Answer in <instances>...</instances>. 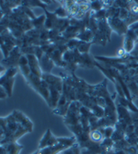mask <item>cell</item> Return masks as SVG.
<instances>
[{"label":"cell","mask_w":138,"mask_h":154,"mask_svg":"<svg viewBox=\"0 0 138 154\" xmlns=\"http://www.w3.org/2000/svg\"><path fill=\"white\" fill-rule=\"evenodd\" d=\"M135 146H136V148L138 149V138H137V143H136V145H135ZM137 154H138V153H137Z\"/></svg>","instance_id":"16"},{"label":"cell","mask_w":138,"mask_h":154,"mask_svg":"<svg viewBox=\"0 0 138 154\" xmlns=\"http://www.w3.org/2000/svg\"><path fill=\"white\" fill-rule=\"evenodd\" d=\"M89 137L91 139V141H93L95 143H99V144H100L105 138L100 128L91 130L89 133Z\"/></svg>","instance_id":"9"},{"label":"cell","mask_w":138,"mask_h":154,"mask_svg":"<svg viewBox=\"0 0 138 154\" xmlns=\"http://www.w3.org/2000/svg\"><path fill=\"white\" fill-rule=\"evenodd\" d=\"M59 154H61V153H59Z\"/></svg>","instance_id":"18"},{"label":"cell","mask_w":138,"mask_h":154,"mask_svg":"<svg viewBox=\"0 0 138 154\" xmlns=\"http://www.w3.org/2000/svg\"><path fill=\"white\" fill-rule=\"evenodd\" d=\"M102 7H103V1H92L90 3V8L91 9L94 11H100L102 9Z\"/></svg>","instance_id":"11"},{"label":"cell","mask_w":138,"mask_h":154,"mask_svg":"<svg viewBox=\"0 0 138 154\" xmlns=\"http://www.w3.org/2000/svg\"><path fill=\"white\" fill-rule=\"evenodd\" d=\"M53 65H54V63L51 59V57H49L48 54H44V57H41V59H40V66L41 70L44 71V73H50Z\"/></svg>","instance_id":"7"},{"label":"cell","mask_w":138,"mask_h":154,"mask_svg":"<svg viewBox=\"0 0 138 154\" xmlns=\"http://www.w3.org/2000/svg\"><path fill=\"white\" fill-rule=\"evenodd\" d=\"M138 42V37L135 34V32L129 29L126 34L124 35V41H123V49L127 54H130L133 52V50L135 48Z\"/></svg>","instance_id":"4"},{"label":"cell","mask_w":138,"mask_h":154,"mask_svg":"<svg viewBox=\"0 0 138 154\" xmlns=\"http://www.w3.org/2000/svg\"><path fill=\"white\" fill-rule=\"evenodd\" d=\"M132 119H133V125H134V133L138 137V113H132Z\"/></svg>","instance_id":"12"},{"label":"cell","mask_w":138,"mask_h":154,"mask_svg":"<svg viewBox=\"0 0 138 154\" xmlns=\"http://www.w3.org/2000/svg\"><path fill=\"white\" fill-rule=\"evenodd\" d=\"M27 133H30L29 130L17 121L12 113L6 117H1V145L17 142L20 137Z\"/></svg>","instance_id":"1"},{"label":"cell","mask_w":138,"mask_h":154,"mask_svg":"<svg viewBox=\"0 0 138 154\" xmlns=\"http://www.w3.org/2000/svg\"><path fill=\"white\" fill-rule=\"evenodd\" d=\"M124 151H125L126 154H137L138 153V149L136 148V146L130 145L125 149H124Z\"/></svg>","instance_id":"13"},{"label":"cell","mask_w":138,"mask_h":154,"mask_svg":"<svg viewBox=\"0 0 138 154\" xmlns=\"http://www.w3.org/2000/svg\"><path fill=\"white\" fill-rule=\"evenodd\" d=\"M119 12V11H118ZM108 24L110 27L112 31H114L115 32H117L119 35H125L126 32L129 30V27L126 25V23L124 22L123 20H122L119 17L118 14L114 17H110L107 19Z\"/></svg>","instance_id":"3"},{"label":"cell","mask_w":138,"mask_h":154,"mask_svg":"<svg viewBox=\"0 0 138 154\" xmlns=\"http://www.w3.org/2000/svg\"><path fill=\"white\" fill-rule=\"evenodd\" d=\"M80 153H81V148L77 142L75 145H73L71 148L61 152V154H80Z\"/></svg>","instance_id":"10"},{"label":"cell","mask_w":138,"mask_h":154,"mask_svg":"<svg viewBox=\"0 0 138 154\" xmlns=\"http://www.w3.org/2000/svg\"><path fill=\"white\" fill-rule=\"evenodd\" d=\"M18 72V67L8 68L5 74L1 75V87L5 89L8 97L12 95V88L15 81V76Z\"/></svg>","instance_id":"2"},{"label":"cell","mask_w":138,"mask_h":154,"mask_svg":"<svg viewBox=\"0 0 138 154\" xmlns=\"http://www.w3.org/2000/svg\"><path fill=\"white\" fill-rule=\"evenodd\" d=\"M3 146L8 154H20L21 149H23V146L19 144L18 142H11V143H7L5 145H1Z\"/></svg>","instance_id":"8"},{"label":"cell","mask_w":138,"mask_h":154,"mask_svg":"<svg viewBox=\"0 0 138 154\" xmlns=\"http://www.w3.org/2000/svg\"><path fill=\"white\" fill-rule=\"evenodd\" d=\"M58 144V137H54L50 129H47L45 134L44 135V137H41V139L39 142V146H38V149H45L48 147H52L54 145Z\"/></svg>","instance_id":"5"},{"label":"cell","mask_w":138,"mask_h":154,"mask_svg":"<svg viewBox=\"0 0 138 154\" xmlns=\"http://www.w3.org/2000/svg\"><path fill=\"white\" fill-rule=\"evenodd\" d=\"M12 115H13L14 116H15V118L17 119V121H18L20 125H22L26 129L29 130L30 133L32 132V130H33V124H32V122L29 118H28V117L22 113V112L18 111V110H15V111H13V112H12Z\"/></svg>","instance_id":"6"},{"label":"cell","mask_w":138,"mask_h":154,"mask_svg":"<svg viewBox=\"0 0 138 154\" xmlns=\"http://www.w3.org/2000/svg\"><path fill=\"white\" fill-rule=\"evenodd\" d=\"M112 154H126L125 151L122 150V149H118V150H112L110 151Z\"/></svg>","instance_id":"15"},{"label":"cell","mask_w":138,"mask_h":154,"mask_svg":"<svg viewBox=\"0 0 138 154\" xmlns=\"http://www.w3.org/2000/svg\"><path fill=\"white\" fill-rule=\"evenodd\" d=\"M8 97L7 91H5V89L3 87H1V99H5V98Z\"/></svg>","instance_id":"14"},{"label":"cell","mask_w":138,"mask_h":154,"mask_svg":"<svg viewBox=\"0 0 138 154\" xmlns=\"http://www.w3.org/2000/svg\"><path fill=\"white\" fill-rule=\"evenodd\" d=\"M106 154H112V153H110V152H108V153H106Z\"/></svg>","instance_id":"17"}]
</instances>
